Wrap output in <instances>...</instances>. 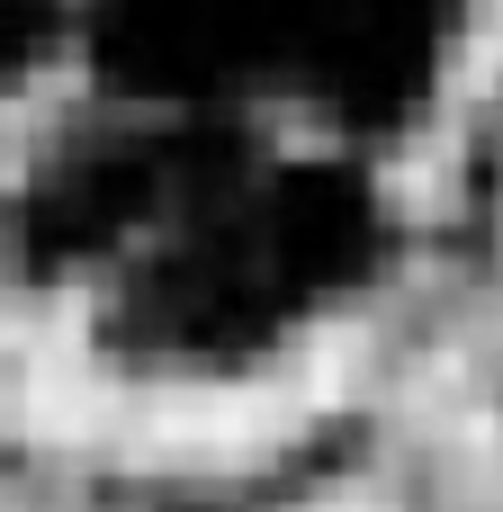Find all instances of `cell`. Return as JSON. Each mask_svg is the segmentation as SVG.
Listing matches in <instances>:
<instances>
[{"mask_svg": "<svg viewBox=\"0 0 503 512\" xmlns=\"http://www.w3.org/2000/svg\"><path fill=\"white\" fill-rule=\"evenodd\" d=\"M342 360H351V342H324L297 369L252 378V387H198V396H144V405L126 396L108 441L144 468H252L342 396Z\"/></svg>", "mask_w": 503, "mask_h": 512, "instance_id": "obj_1", "label": "cell"}, {"mask_svg": "<svg viewBox=\"0 0 503 512\" xmlns=\"http://www.w3.org/2000/svg\"><path fill=\"white\" fill-rule=\"evenodd\" d=\"M486 63H503V0H495V27H486Z\"/></svg>", "mask_w": 503, "mask_h": 512, "instance_id": "obj_2", "label": "cell"}, {"mask_svg": "<svg viewBox=\"0 0 503 512\" xmlns=\"http://www.w3.org/2000/svg\"><path fill=\"white\" fill-rule=\"evenodd\" d=\"M324 512H369V504H324Z\"/></svg>", "mask_w": 503, "mask_h": 512, "instance_id": "obj_3", "label": "cell"}]
</instances>
